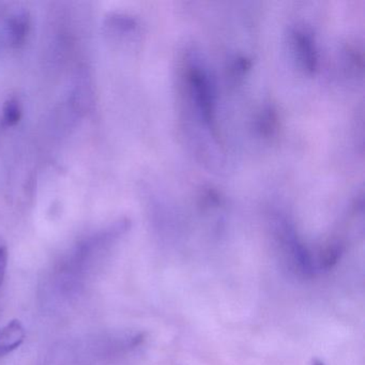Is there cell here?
Listing matches in <instances>:
<instances>
[{"instance_id":"1","label":"cell","mask_w":365,"mask_h":365,"mask_svg":"<svg viewBox=\"0 0 365 365\" xmlns=\"http://www.w3.org/2000/svg\"><path fill=\"white\" fill-rule=\"evenodd\" d=\"M190 84L193 89L196 104L200 108V114L205 123L210 128L215 127V108H213L212 93L210 91L208 78L204 71L198 67H192L189 72Z\"/></svg>"},{"instance_id":"2","label":"cell","mask_w":365,"mask_h":365,"mask_svg":"<svg viewBox=\"0 0 365 365\" xmlns=\"http://www.w3.org/2000/svg\"><path fill=\"white\" fill-rule=\"evenodd\" d=\"M31 29V16L26 10H18L8 18L6 23V36L12 46H22L29 37Z\"/></svg>"},{"instance_id":"3","label":"cell","mask_w":365,"mask_h":365,"mask_svg":"<svg viewBox=\"0 0 365 365\" xmlns=\"http://www.w3.org/2000/svg\"><path fill=\"white\" fill-rule=\"evenodd\" d=\"M25 337L26 331L20 320H11L0 328V356H6L20 347Z\"/></svg>"},{"instance_id":"4","label":"cell","mask_w":365,"mask_h":365,"mask_svg":"<svg viewBox=\"0 0 365 365\" xmlns=\"http://www.w3.org/2000/svg\"><path fill=\"white\" fill-rule=\"evenodd\" d=\"M294 41L305 69L309 72L315 71L317 56L311 36L304 31H297L294 34Z\"/></svg>"},{"instance_id":"5","label":"cell","mask_w":365,"mask_h":365,"mask_svg":"<svg viewBox=\"0 0 365 365\" xmlns=\"http://www.w3.org/2000/svg\"><path fill=\"white\" fill-rule=\"evenodd\" d=\"M23 116L22 103L18 97H11L4 103L0 116V127L9 129L20 123Z\"/></svg>"},{"instance_id":"6","label":"cell","mask_w":365,"mask_h":365,"mask_svg":"<svg viewBox=\"0 0 365 365\" xmlns=\"http://www.w3.org/2000/svg\"><path fill=\"white\" fill-rule=\"evenodd\" d=\"M8 258H9V253H8L7 242L3 237L0 236V285L3 284L4 279H5Z\"/></svg>"},{"instance_id":"7","label":"cell","mask_w":365,"mask_h":365,"mask_svg":"<svg viewBox=\"0 0 365 365\" xmlns=\"http://www.w3.org/2000/svg\"><path fill=\"white\" fill-rule=\"evenodd\" d=\"M275 119L277 118H275L274 113L272 110H268L264 114V116H262V119L260 120V130H262V134L267 136L272 134V131L275 128V123H277Z\"/></svg>"}]
</instances>
